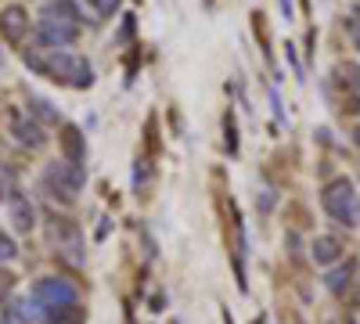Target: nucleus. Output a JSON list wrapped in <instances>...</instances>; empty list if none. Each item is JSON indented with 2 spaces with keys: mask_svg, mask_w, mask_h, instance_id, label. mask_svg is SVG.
Wrapping results in <instances>:
<instances>
[{
  "mask_svg": "<svg viewBox=\"0 0 360 324\" xmlns=\"http://www.w3.org/2000/svg\"><path fill=\"white\" fill-rule=\"evenodd\" d=\"M22 58H25V65L33 69L37 76H44V79H51V83L72 86V91H86V86H94V65H90L83 54L33 47V51H25Z\"/></svg>",
  "mask_w": 360,
  "mask_h": 324,
  "instance_id": "obj_1",
  "label": "nucleus"
},
{
  "mask_svg": "<svg viewBox=\"0 0 360 324\" xmlns=\"http://www.w3.org/2000/svg\"><path fill=\"white\" fill-rule=\"evenodd\" d=\"M40 184L51 198H62V202H76V195L83 191L86 184V169L83 162H72V159H54L44 166V176Z\"/></svg>",
  "mask_w": 360,
  "mask_h": 324,
  "instance_id": "obj_2",
  "label": "nucleus"
},
{
  "mask_svg": "<svg viewBox=\"0 0 360 324\" xmlns=\"http://www.w3.org/2000/svg\"><path fill=\"white\" fill-rule=\"evenodd\" d=\"M321 205H324V213L332 216L335 223H346V227H356L360 223L356 191H353V184L346 181V176H339V181H332V184L321 191Z\"/></svg>",
  "mask_w": 360,
  "mask_h": 324,
  "instance_id": "obj_3",
  "label": "nucleus"
},
{
  "mask_svg": "<svg viewBox=\"0 0 360 324\" xmlns=\"http://www.w3.org/2000/svg\"><path fill=\"white\" fill-rule=\"evenodd\" d=\"M76 37H79V25L58 18V15H51V11H44V18L37 22V44H40L44 51H62V47L76 44Z\"/></svg>",
  "mask_w": 360,
  "mask_h": 324,
  "instance_id": "obj_4",
  "label": "nucleus"
},
{
  "mask_svg": "<svg viewBox=\"0 0 360 324\" xmlns=\"http://www.w3.org/2000/svg\"><path fill=\"white\" fill-rule=\"evenodd\" d=\"M29 296H33L37 306H58V303H76V299H79V288H76L69 278L51 274V278H40Z\"/></svg>",
  "mask_w": 360,
  "mask_h": 324,
  "instance_id": "obj_5",
  "label": "nucleus"
},
{
  "mask_svg": "<svg viewBox=\"0 0 360 324\" xmlns=\"http://www.w3.org/2000/svg\"><path fill=\"white\" fill-rule=\"evenodd\" d=\"M47 238H51V245L62 249L72 263L83 259V234H79V227H76L72 220H65V216L47 220Z\"/></svg>",
  "mask_w": 360,
  "mask_h": 324,
  "instance_id": "obj_6",
  "label": "nucleus"
},
{
  "mask_svg": "<svg viewBox=\"0 0 360 324\" xmlns=\"http://www.w3.org/2000/svg\"><path fill=\"white\" fill-rule=\"evenodd\" d=\"M8 130L15 134L18 144H25V148H44V144H47L44 127H40L29 112H22V108H11V112H8Z\"/></svg>",
  "mask_w": 360,
  "mask_h": 324,
  "instance_id": "obj_7",
  "label": "nucleus"
},
{
  "mask_svg": "<svg viewBox=\"0 0 360 324\" xmlns=\"http://www.w3.org/2000/svg\"><path fill=\"white\" fill-rule=\"evenodd\" d=\"M8 220L18 234H29L37 227V209H33V202H29V195L8 191Z\"/></svg>",
  "mask_w": 360,
  "mask_h": 324,
  "instance_id": "obj_8",
  "label": "nucleus"
},
{
  "mask_svg": "<svg viewBox=\"0 0 360 324\" xmlns=\"http://www.w3.org/2000/svg\"><path fill=\"white\" fill-rule=\"evenodd\" d=\"M25 33H29V15H25V8L11 4V8L0 11V37H4L8 44H22Z\"/></svg>",
  "mask_w": 360,
  "mask_h": 324,
  "instance_id": "obj_9",
  "label": "nucleus"
},
{
  "mask_svg": "<svg viewBox=\"0 0 360 324\" xmlns=\"http://www.w3.org/2000/svg\"><path fill=\"white\" fill-rule=\"evenodd\" d=\"M86 310L76 303H58V306H40V324H83Z\"/></svg>",
  "mask_w": 360,
  "mask_h": 324,
  "instance_id": "obj_10",
  "label": "nucleus"
},
{
  "mask_svg": "<svg viewBox=\"0 0 360 324\" xmlns=\"http://www.w3.org/2000/svg\"><path fill=\"white\" fill-rule=\"evenodd\" d=\"M310 256L317 267H332V263L342 259V242L332 238V234H317V238L310 242Z\"/></svg>",
  "mask_w": 360,
  "mask_h": 324,
  "instance_id": "obj_11",
  "label": "nucleus"
},
{
  "mask_svg": "<svg viewBox=\"0 0 360 324\" xmlns=\"http://www.w3.org/2000/svg\"><path fill=\"white\" fill-rule=\"evenodd\" d=\"M62 148H65V159L83 162V155H86V144H83V134H79L76 127H65V130H62Z\"/></svg>",
  "mask_w": 360,
  "mask_h": 324,
  "instance_id": "obj_12",
  "label": "nucleus"
},
{
  "mask_svg": "<svg viewBox=\"0 0 360 324\" xmlns=\"http://www.w3.org/2000/svg\"><path fill=\"white\" fill-rule=\"evenodd\" d=\"M47 11L58 15V18H65V22H72V25L83 22V11H79L76 0H51V8H47Z\"/></svg>",
  "mask_w": 360,
  "mask_h": 324,
  "instance_id": "obj_13",
  "label": "nucleus"
},
{
  "mask_svg": "<svg viewBox=\"0 0 360 324\" xmlns=\"http://www.w3.org/2000/svg\"><path fill=\"white\" fill-rule=\"evenodd\" d=\"M25 112L37 115L40 123H58V119H62V112L51 108V101H44V98H29V108H25Z\"/></svg>",
  "mask_w": 360,
  "mask_h": 324,
  "instance_id": "obj_14",
  "label": "nucleus"
},
{
  "mask_svg": "<svg viewBox=\"0 0 360 324\" xmlns=\"http://www.w3.org/2000/svg\"><path fill=\"white\" fill-rule=\"evenodd\" d=\"M349 278H353V271H349V267H335L332 274L324 278V288H328V292H342V288L349 285Z\"/></svg>",
  "mask_w": 360,
  "mask_h": 324,
  "instance_id": "obj_15",
  "label": "nucleus"
},
{
  "mask_svg": "<svg viewBox=\"0 0 360 324\" xmlns=\"http://www.w3.org/2000/svg\"><path fill=\"white\" fill-rule=\"evenodd\" d=\"M11 259H18V245L11 242V234L0 231V263H11Z\"/></svg>",
  "mask_w": 360,
  "mask_h": 324,
  "instance_id": "obj_16",
  "label": "nucleus"
},
{
  "mask_svg": "<svg viewBox=\"0 0 360 324\" xmlns=\"http://www.w3.org/2000/svg\"><path fill=\"white\" fill-rule=\"evenodd\" d=\"M86 4H90V8H94V11L101 15V18H108V15L115 11V0H86Z\"/></svg>",
  "mask_w": 360,
  "mask_h": 324,
  "instance_id": "obj_17",
  "label": "nucleus"
},
{
  "mask_svg": "<svg viewBox=\"0 0 360 324\" xmlns=\"http://www.w3.org/2000/svg\"><path fill=\"white\" fill-rule=\"evenodd\" d=\"M227 148L238 152V130H234V119H231V115H227Z\"/></svg>",
  "mask_w": 360,
  "mask_h": 324,
  "instance_id": "obj_18",
  "label": "nucleus"
},
{
  "mask_svg": "<svg viewBox=\"0 0 360 324\" xmlns=\"http://www.w3.org/2000/svg\"><path fill=\"white\" fill-rule=\"evenodd\" d=\"M256 205H259L263 213H266V209H274V195H270V191H263V198H256Z\"/></svg>",
  "mask_w": 360,
  "mask_h": 324,
  "instance_id": "obj_19",
  "label": "nucleus"
},
{
  "mask_svg": "<svg viewBox=\"0 0 360 324\" xmlns=\"http://www.w3.org/2000/svg\"><path fill=\"white\" fill-rule=\"evenodd\" d=\"M130 33H134V15H127V22H123V33H119V44L130 40Z\"/></svg>",
  "mask_w": 360,
  "mask_h": 324,
  "instance_id": "obj_20",
  "label": "nucleus"
},
{
  "mask_svg": "<svg viewBox=\"0 0 360 324\" xmlns=\"http://www.w3.org/2000/svg\"><path fill=\"white\" fill-rule=\"evenodd\" d=\"M281 11H285V15L292 18V0H281Z\"/></svg>",
  "mask_w": 360,
  "mask_h": 324,
  "instance_id": "obj_21",
  "label": "nucleus"
},
{
  "mask_svg": "<svg viewBox=\"0 0 360 324\" xmlns=\"http://www.w3.org/2000/svg\"><path fill=\"white\" fill-rule=\"evenodd\" d=\"M349 33H353V40H356V51H360V29H356V25H349Z\"/></svg>",
  "mask_w": 360,
  "mask_h": 324,
  "instance_id": "obj_22",
  "label": "nucleus"
},
{
  "mask_svg": "<svg viewBox=\"0 0 360 324\" xmlns=\"http://www.w3.org/2000/svg\"><path fill=\"white\" fill-rule=\"evenodd\" d=\"M353 144H356V148H360V127L353 130Z\"/></svg>",
  "mask_w": 360,
  "mask_h": 324,
  "instance_id": "obj_23",
  "label": "nucleus"
},
{
  "mask_svg": "<svg viewBox=\"0 0 360 324\" xmlns=\"http://www.w3.org/2000/svg\"><path fill=\"white\" fill-rule=\"evenodd\" d=\"M353 18H360V4H356V8H353Z\"/></svg>",
  "mask_w": 360,
  "mask_h": 324,
  "instance_id": "obj_24",
  "label": "nucleus"
}]
</instances>
